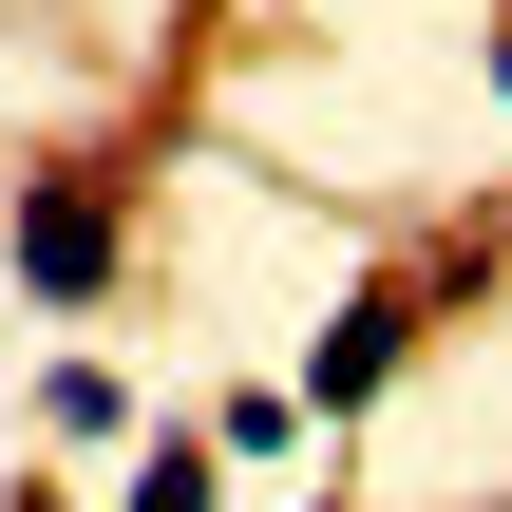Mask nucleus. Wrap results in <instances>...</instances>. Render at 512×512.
<instances>
[{
	"instance_id": "nucleus-1",
	"label": "nucleus",
	"mask_w": 512,
	"mask_h": 512,
	"mask_svg": "<svg viewBox=\"0 0 512 512\" xmlns=\"http://www.w3.org/2000/svg\"><path fill=\"white\" fill-rule=\"evenodd\" d=\"M19 285H57V304H76V285H114V209H95L76 171H38V190H19Z\"/></svg>"
},
{
	"instance_id": "nucleus-2",
	"label": "nucleus",
	"mask_w": 512,
	"mask_h": 512,
	"mask_svg": "<svg viewBox=\"0 0 512 512\" xmlns=\"http://www.w3.org/2000/svg\"><path fill=\"white\" fill-rule=\"evenodd\" d=\"M380 380H399V304H380V285H361V304H342V323H323V361H304V399H323V418H342V399H380Z\"/></svg>"
},
{
	"instance_id": "nucleus-3",
	"label": "nucleus",
	"mask_w": 512,
	"mask_h": 512,
	"mask_svg": "<svg viewBox=\"0 0 512 512\" xmlns=\"http://www.w3.org/2000/svg\"><path fill=\"white\" fill-rule=\"evenodd\" d=\"M114 512H209V437H152V456L114 475Z\"/></svg>"
},
{
	"instance_id": "nucleus-4",
	"label": "nucleus",
	"mask_w": 512,
	"mask_h": 512,
	"mask_svg": "<svg viewBox=\"0 0 512 512\" xmlns=\"http://www.w3.org/2000/svg\"><path fill=\"white\" fill-rule=\"evenodd\" d=\"M494 76H512V19H494Z\"/></svg>"
},
{
	"instance_id": "nucleus-5",
	"label": "nucleus",
	"mask_w": 512,
	"mask_h": 512,
	"mask_svg": "<svg viewBox=\"0 0 512 512\" xmlns=\"http://www.w3.org/2000/svg\"><path fill=\"white\" fill-rule=\"evenodd\" d=\"M19 512H57V494H19Z\"/></svg>"
}]
</instances>
